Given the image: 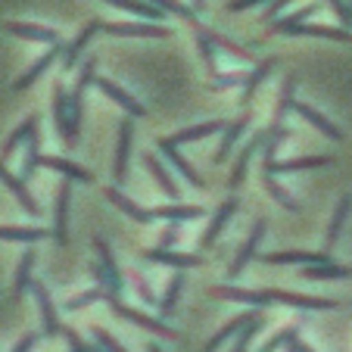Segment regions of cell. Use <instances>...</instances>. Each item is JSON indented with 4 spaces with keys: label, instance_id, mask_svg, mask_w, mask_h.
Segmentation results:
<instances>
[{
    "label": "cell",
    "instance_id": "8d00e7d4",
    "mask_svg": "<svg viewBox=\"0 0 352 352\" xmlns=\"http://www.w3.org/2000/svg\"><path fill=\"white\" fill-rule=\"evenodd\" d=\"M109 299V287L107 284H97V287H91V290H85V293H78V296H72L66 302V309L69 312H78V309H85V306H91V302H107Z\"/></svg>",
    "mask_w": 352,
    "mask_h": 352
},
{
    "label": "cell",
    "instance_id": "ba28073f",
    "mask_svg": "<svg viewBox=\"0 0 352 352\" xmlns=\"http://www.w3.org/2000/svg\"><path fill=\"white\" fill-rule=\"evenodd\" d=\"M103 32L122 38H168L166 25H150V22H103Z\"/></svg>",
    "mask_w": 352,
    "mask_h": 352
},
{
    "label": "cell",
    "instance_id": "9c48e42d",
    "mask_svg": "<svg viewBox=\"0 0 352 352\" xmlns=\"http://www.w3.org/2000/svg\"><path fill=\"white\" fill-rule=\"evenodd\" d=\"M331 156H299V160H287V162H278V160H262V168L268 175H287V172H302V168H324L331 166Z\"/></svg>",
    "mask_w": 352,
    "mask_h": 352
},
{
    "label": "cell",
    "instance_id": "7402d4cb",
    "mask_svg": "<svg viewBox=\"0 0 352 352\" xmlns=\"http://www.w3.org/2000/svg\"><path fill=\"white\" fill-rule=\"evenodd\" d=\"M293 109H296V116H302V119L309 122L312 128H318L321 134H327L331 140H343V131H340L337 125H333L327 116H321L315 107H309V103H293Z\"/></svg>",
    "mask_w": 352,
    "mask_h": 352
},
{
    "label": "cell",
    "instance_id": "6da1fadb",
    "mask_svg": "<svg viewBox=\"0 0 352 352\" xmlns=\"http://www.w3.org/2000/svg\"><path fill=\"white\" fill-rule=\"evenodd\" d=\"M209 296L215 299H231V302H243V306H293V309H337L333 299H318V296H306V293H290V290H243V287H234V284H215L209 290Z\"/></svg>",
    "mask_w": 352,
    "mask_h": 352
},
{
    "label": "cell",
    "instance_id": "4fadbf2b",
    "mask_svg": "<svg viewBox=\"0 0 352 352\" xmlns=\"http://www.w3.org/2000/svg\"><path fill=\"white\" fill-rule=\"evenodd\" d=\"M69 203H72V184L60 187V197H56V212H54V240L60 246L69 243Z\"/></svg>",
    "mask_w": 352,
    "mask_h": 352
},
{
    "label": "cell",
    "instance_id": "d590c367",
    "mask_svg": "<svg viewBox=\"0 0 352 352\" xmlns=\"http://www.w3.org/2000/svg\"><path fill=\"white\" fill-rule=\"evenodd\" d=\"M290 34H309V38H331V41H340V44H349L352 34L343 32V28H331V25H296Z\"/></svg>",
    "mask_w": 352,
    "mask_h": 352
},
{
    "label": "cell",
    "instance_id": "e575fe53",
    "mask_svg": "<svg viewBox=\"0 0 352 352\" xmlns=\"http://www.w3.org/2000/svg\"><path fill=\"white\" fill-rule=\"evenodd\" d=\"M50 237V231L44 228H10L0 225V240H16V243H38V240Z\"/></svg>",
    "mask_w": 352,
    "mask_h": 352
},
{
    "label": "cell",
    "instance_id": "d4e9b609",
    "mask_svg": "<svg viewBox=\"0 0 352 352\" xmlns=\"http://www.w3.org/2000/svg\"><path fill=\"white\" fill-rule=\"evenodd\" d=\"M41 166H44V168H54V172H63L69 181H81V184H91V181H94V175L87 172V168L75 166V162L63 160V156H41Z\"/></svg>",
    "mask_w": 352,
    "mask_h": 352
},
{
    "label": "cell",
    "instance_id": "db71d44e",
    "mask_svg": "<svg viewBox=\"0 0 352 352\" xmlns=\"http://www.w3.org/2000/svg\"><path fill=\"white\" fill-rule=\"evenodd\" d=\"M34 343H38V333H25V337H22L19 343L13 346V352H32Z\"/></svg>",
    "mask_w": 352,
    "mask_h": 352
},
{
    "label": "cell",
    "instance_id": "f546056e",
    "mask_svg": "<svg viewBox=\"0 0 352 352\" xmlns=\"http://www.w3.org/2000/svg\"><path fill=\"white\" fill-rule=\"evenodd\" d=\"M107 3L116 10L140 16V19H162V16H166V10H160L156 3H150V0H107Z\"/></svg>",
    "mask_w": 352,
    "mask_h": 352
},
{
    "label": "cell",
    "instance_id": "1f68e13d",
    "mask_svg": "<svg viewBox=\"0 0 352 352\" xmlns=\"http://www.w3.org/2000/svg\"><path fill=\"white\" fill-rule=\"evenodd\" d=\"M153 215H156V219L172 221V225H178V221L203 219V206H181V203H172V206H156Z\"/></svg>",
    "mask_w": 352,
    "mask_h": 352
},
{
    "label": "cell",
    "instance_id": "44dd1931",
    "mask_svg": "<svg viewBox=\"0 0 352 352\" xmlns=\"http://www.w3.org/2000/svg\"><path fill=\"white\" fill-rule=\"evenodd\" d=\"M265 140H268V134L265 131H259V134H253L250 138V144L240 150V156H237V166H234V172H231V187L237 190L240 184H243V178H246V166H250V160L256 156V150L259 146H265Z\"/></svg>",
    "mask_w": 352,
    "mask_h": 352
},
{
    "label": "cell",
    "instance_id": "816d5d0a",
    "mask_svg": "<svg viewBox=\"0 0 352 352\" xmlns=\"http://www.w3.org/2000/svg\"><path fill=\"white\" fill-rule=\"evenodd\" d=\"M181 240V234H178V228L175 225H168L166 231H162V237H160V246H175Z\"/></svg>",
    "mask_w": 352,
    "mask_h": 352
},
{
    "label": "cell",
    "instance_id": "d6986e66",
    "mask_svg": "<svg viewBox=\"0 0 352 352\" xmlns=\"http://www.w3.org/2000/svg\"><path fill=\"white\" fill-rule=\"evenodd\" d=\"M100 28H103V22H100V19H91L85 28H81L78 38H75L72 44L66 47V50H63V69H66V72H72V69H75V63H78V56H81V50H85V44L100 32Z\"/></svg>",
    "mask_w": 352,
    "mask_h": 352
},
{
    "label": "cell",
    "instance_id": "e0dca14e",
    "mask_svg": "<svg viewBox=\"0 0 352 352\" xmlns=\"http://www.w3.org/2000/svg\"><path fill=\"white\" fill-rule=\"evenodd\" d=\"M262 262L268 265H318V262H331L324 253H306V250H290V253H265Z\"/></svg>",
    "mask_w": 352,
    "mask_h": 352
},
{
    "label": "cell",
    "instance_id": "2e32d148",
    "mask_svg": "<svg viewBox=\"0 0 352 352\" xmlns=\"http://www.w3.org/2000/svg\"><path fill=\"white\" fill-rule=\"evenodd\" d=\"M160 150L168 156V162H172V166L178 168L181 175H184V181H187V184H190V187H203V178H199V175H197V168H193L190 162H187L184 156H181L178 144H175L172 138H160Z\"/></svg>",
    "mask_w": 352,
    "mask_h": 352
},
{
    "label": "cell",
    "instance_id": "83f0119b",
    "mask_svg": "<svg viewBox=\"0 0 352 352\" xmlns=\"http://www.w3.org/2000/svg\"><path fill=\"white\" fill-rule=\"evenodd\" d=\"M32 272H34V250H25L19 259V268H16V280H13V299H22L25 290H32Z\"/></svg>",
    "mask_w": 352,
    "mask_h": 352
},
{
    "label": "cell",
    "instance_id": "11a10c76",
    "mask_svg": "<svg viewBox=\"0 0 352 352\" xmlns=\"http://www.w3.org/2000/svg\"><path fill=\"white\" fill-rule=\"evenodd\" d=\"M287 3H293V0H268V10H265V19L274 22V13H280V10L287 7Z\"/></svg>",
    "mask_w": 352,
    "mask_h": 352
},
{
    "label": "cell",
    "instance_id": "7c38bea8",
    "mask_svg": "<svg viewBox=\"0 0 352 352\" xmlns=\"http://www.w3.org/2000/svg\"><path fill=\"white\" fill-rule=\"evenodd\" d=\"M237 206H240V199H237V197H228L225 203H221L219 212H215V215H212V221H209V228H206V234H203V240H199V246H215V240H219V234L228 228V221L234 219Z\"/></svg>",
    "mask_w": 352,
    "mask_h": 352
},
{
    "label": "cell",
    "instance_id": "f6af8a7d",
    "mask_svg": "<svg viewBox=\"0 0 352 352\" xmlns=\"http://www.w3.org/2000/svg\"><path fill=\"white\" fill-rule=\"evenodd\" d=\"M296 337V327H280L278 333H272V337H268V343L265 346H259V349L256 352H280V349H287V343H290V340Z\"/></svg>",
    "mask_w": 352,
    "mask_h": 352
},
{
    "label": "cell",
    "instance_id": "8992f818",
    "mask_svg": "<svg viewBox=\"0 0 352 352\" xmlns=\"http://www.w3.org/2000/svg\"><path fill=\"white\" fill-rule=\"evenodd\" d=\"M144 259L150 262H160V265H168V268H199L203 265V256L197 253H178L172 246H156V250H144Z\"/></svg>",
    "mask_w": 352,
    "mask_h": 352
},
{
    "label": "cell",
    "instance_id": "f1b7e54d",
    "mask_svg": "<svg viewBox=\"0 0 352 352\" xmlns=\"http://www.w3.org/2000/svg\"><path fill=\"white\" fill-rule=\"evenodd\" d=\"M144 166H146V172H150V175H153V178H156V184H160L162 190H166V197H172V199H178V197H181L178 184H175V181H172V175H168V168L162 166V162L156 160L153 153H146V156H144Z\"/></svg>",
    "mask_w": 352,
    "mask_h": 352
},
{
    "label": "cell",
    "instance_id": "30bf717a",
    "mask_svg": "<svg viewBox=\"0 0 352 352\" xmlns=\"http://www.w3.org/2000/svg\"><path fill=\"white\" fill-rule=\"evenodd\" d=\"M94 250H97L100 265H103V272H107V287H109V293H113V296H119L122 287H125V280H122V272H119V265H116V259H113V250H109V243L100 237V234L94 237Z\"/></svg>",
    "mask_w": 352,
    "mask_h": 352
},
{
    "label": "cell",
    "instance_id": "836d02e7",
    "mask_svg": "<svg viewBox=\"0 0 352 352\" xmlns=\"http://www.w3.org/2000/svg\"><path fill=\"white\" fill-rule=\"evenodd\" d=\"M54 125L63 138V134H66V125H69V94H66V87H63V81L54 85Z\"/></svg>",
    "mask_w": 352,
    "mask_h": 352
},
{
    "label": "cell",
    "instance_id": "bcb514c9",
    "mask_svg": "<svg viewBox=\"0 0 352 352\" xmlns=\"http://www.w3.org/2000/svg\"><path fill=\"white\" fill-rule=\"evenodd\" d=\"M209 38H212V44L219 47V50H228L231 56H237V60H253V54L250 50H243L240 44H234V41H228V38H221V34H212V32H206Z\"/></svg>",
    "mask_w": 352,
    "mask_h": 352
},
{
    "label": "cell",
    "instance_id": "8fae6325",
    "mask_svg": "<svg viewBox=\"0 0 352 352\" xmlns=\"http://www.w3.org/2000/svg\"><path fill=\"white\" fill-rule=\"evenodd\" d=\"M259 309L262 306H253V309H246V312H240V315H234L231 321H228L225 327H221L219 333H215L212 340H209L206 346H203V352H215V349H221V346H225V340H231V337H237L240 331H243L246 324H250V321L256 318V315H259Z\"/></svg>",
    "mask_w": 352,
    "mask_h": 352
},
{
    "label": "cell",
    "instance_id": "cb8c5ba5",
    "mask_svg": "<svg viewBox=\"0 0 352 352\" xmlns=\"http://www.w3.org/2000/svg\"><path fill=\"white\" fill-rule=\"evenodd\" d=\"M299 274L309 280H346V278H352V268L337 265V262H318V265H306Z\"/></svg>",
    "mask_w": 352,
    "mask_h": 352
},
{
    "label": "cell",
    "instance_id": "6125c7cd",
    "mask_svg": "<svg viewBox=\"0 0 352 352\" xmlns=\"http://www.w3.org/2000/svg\"><path fill=\"white\" fill-rule=\"evenodd\" d=\"M306 352H312V349H306Z\"/></svg>",
    "mask_w": 352,
    "mask_h": 352
},
{
    "label": "cell",
    "instance_id": "9f6ffc18",
    "mask_svg": "<svg viewBox=\"0 0 352 352\" xmlns=\"http://www.w3.org/2000/svg\"><path fill=\"white\" fill-rule=\"evenodd\" d=\"M306 349H309V346L302 343V340H299V337H293L290 343H287V352H306Z\"/></svg>",
    "mask_w": 352,
    "mask_h": 352
},
{
    "label": "cell",
    "instance_id": "5bb4252c",
    "mask_svg": "<svg viewBox=\"0 0 352 352\" xmlns=\"http://www.w3.org/2000/svg\"><path fill=\"white\" fill-rule=\"evenodd\" d=\"M97 87H100V91H103V94H107V97L113 100V103H119V107L125 109L128 116H134V119H140V116L146 113V109H144V103H138V100H134L131 94L125 91V87H119V85H116V81H109V78H97Z\"/></svg>",
    "mask_w": 352,
    "mask_h": 352
},
{
    "label": "cell",
    "instance_id": "d6a6232c",
    "mask_svg": "<svg viewBox=\"0 0 352 352\" xmlns=\"http://www.w3.org/2000/svg\"><path fill=\"white\" fill-rule=\"evenodd\" d=\"M34 131H38V116H28V119L22 122V125L16 128V131L7 138V144H3V150H0V160H10V156L16 153V146H19L22 140H28V138H32Z\"/></svg>",
    "mask_w": 352,
    "mask_h": 352
},
{
    "label": "cell",
    "instance_id": "5b68a950",
    "mask_svg": "<svg viewBox=\"0 0 352 352\" xmlns=\"http://www.w3.org/2000/svg\"><path fill=\"white\" fill-rule=\"evenodd\" d=\"M262 234H265V219H256V225H253V231H250V237L243 240L240 253L234 256L231 268H228V278H231V280L243 274V268L250 265V259H256V250H259V243H262Z\"/></svg>",
    "mask_w": 352,
    "mask_h": 352
},
{
    "label": "cell",
    "instance_id": "4dcf8cb0",
    "mask_svg": "<svg viewBox=\"0 0 352 352\" xmlns=\"http://www.w3.org/2000/svg\"><path fill=\"white\" fill-rule=\"evenodd\" d=\"M225 131V119H212V122H203V125H193L184 128V131L175 134V144H193V140H203V138H212V134Z\"/></svg>",
    "mask_w": 352,
    "mask_h": 352
},
{
    "label": "cell",
    "instance_id": "91938a15",
    "mask_svg": "<svg viewBox=\"0 0 352 352\" xmlns=\"http://www.w3.org/2000/svg\"><path fill=\"white\" fill-rule=\"evenodd\" d=\"M146 352H162V349H160L156 343H150V346H146Z\"/></svg>",
    "mask_w": 352,
    "mask_h": 352
},
{
    "label": "cell",
    "instance_id": "ffe728a7",
    "mask_svg": "<svg viewBox=\"0 0 352 352\" xmlns=\"http://www.w3.org/2000/svg\"><path fill=\"white\" fill-rule=\"evenodd\" d=\"M250 122H253V113H240V119H234L231 125L225 128V138H221V144H219V150H215V162H225L228 156H231V150H234V144L240 140V134L250 128Z\"/></svg>",
    "mask_w": 352,
    "mask_h": 352
},
{
    "label": "cell",
    "instance_id": "277c9868",
    "mask_svg": "<svg viewBox=\"0 0 352 352\" xmlns=\"http://www.w3.org/2000/svg\"><path fill=\"white\" fill-rule=\"evenodd\" d=\"M32 293H34V299H38L44 333H47V337H63V324H60V315H56V306H54V296H50V290H47L41 280H34Z\"/></svg>",
    "mask_w": 352,
    "mask_h": 352
},
{
    "label": "cell",
    "instance_id": "52a82bcc",
    "mask_svg": "<svg viewBox=\"0 0 352 352\" xmlns=\"http://www.w3.org/2000/svg\"><path fill=\"white\" fill-rule=\"evenodd\" d=\"M134 116H128V119H122L119 125V146H116V168H113V178L116 184H122V181L128 178V160H131V140H134Z\"/></svg>",
    "mask_w": 352,
    "mask_h": 352
},
{
    "label": "cell",
    "instance_id": "603a6c76",
    "mask_svg": "<svg viewBox=\"0 0 352 352\" xmlns=\"http://www.w3.org/2000/svg\"><path fill=\"white\" fill-rule=\"evenodd\" d=\"M7 32L16 34V38H25V41H44V44H56L60 34L54 28L47 25H34V22H7Z\"/></svg>",
    "mask_w": 352,
    "mask_h": 352
},
{
    "label": "cell",
    "instance_id": "74e56055",
    "mask_svg": "<svg viewBox=\"0 0 352 352\" xmlns=\"http://www.w3.org/2000/svg\"><path fill=\"white\" fill-rule=\"evenodd\" d=\"M293 91H296V78H293V75H287V78H284V87H280V97H278V107H274L272 128L284 125L287 109H293Z\"/></svg>",
    "mask_w": 352,
    "mask_h": 352
},
{
    "label": "cell",
    "instance_id": "f5cc1de1",
    "mask_svg": "<svg viewBox=\"0 0 352 352\" xmlns=\"http://www.w3.org/2000/svg\"><path fill=\"white\" fill-rule=\"evenodd\" d=\"M259 3H268V0H231V3H228V10H231V13H240V10L259 7Z\"/></svg>",
    "mask_w": 352,
    "mask_h": 352
},
{
    "label": "cell",
    "instance_id": "3957f363",
    "mask_svg": "<svg viewBox=\"0 0 352 352\" xmlns=\"http://www.w3.org/2000/svg\"><path fill=\"white\" fill-rule=\"evenodd\" d=\"M0 184H3L10 193H13L16 203H19V206L25 209L28 215H41V206L34 203L32 190L25 187V178H22V175H13V172H10V168H7V160H0Z\"/></svg>",
    "mask_w": 352,
    "mask_h": 352
},
{
    "label": "cell",
    "instance_id": "681fc988",
    "mask_svg": "<svg viewBox=\"0 0 352 352\" xmlns=\"http://www.w3.org/2000/svg\"><path fill=\"white\" fill-rule=\"evenodd\" d=\"M327 3L333 7V13L340 16L343 25H352V7H346V0H327Z\"/></svg>",
    "mask_w": 352,
    "mask_h": 352
},
{
    "label": "cell",
    "instance_id": "ac0fdd59",
    "mask_svg": "<svg viewBox=\"0 0 352 352\" xmlns=\"http://www.w3.org/2000/svg\"><path fill=\"white\" fill-rule=\"evenodd\" d=\"M60 54H63V44H60V41H56V44H50V50H47V54L41 56V60L34 63V66L28 69L25 75H22V78H16V85H13V87H16V91H25V87H32L34 81H38L41 75L47 72V69H50L56 60H60Z\"/></svg>",
    "mask_w": 352,
    "mask_h": 352
},
{
    "label": "cell",
    "instance_id": "6f0895ef",
    "mask_svg": "<svg viewBox=\"0 0 352 352\" xmlns=\"http://www.w3.org/2000/svg\"><path fill=\"white\" fill-rule=\"evenodd\" d=\"M190 3H193V10H203V7H206V0H190Z\"/></svg>",
    "mask_w": 352,
    "mask_h": 352
},
{
    "label": "cell",
    "instance_id": "f35d334b",
    "mask_svg": "<svg viewBox=\"0 0 352 352\" xmlns=\"http://www.w3.org/2000/svg\"><path fill=\"white\" fill-rule=\"evenodd\" d=\"M318 13V3H309V7H302V10H296V13H290L287 19H278L272 25V32H278V34H290L296 25H302V22L309 19V16H315Z\"/></svg>",
    "mask_w": 352,
    "mask_h": 352
},
{
    "label": "cell",
    "instance_id": "f907efd6",
    "mask_svg": "<svg viewBox=\"0 0 352 352\" xmlns=\"http://www.w3.org/2000/svg\"><path fill=\"white\" fill-rule=\"evenodd\" d=\"M134 284H138V290H140V299H144V302H150V306H153V302H156V293L150 290V287H146V280L140 278V274H134Z\"/></svg>",
    "mask_w": 352,
    "mask_h": 352
},
{
    "label": "cell",
    "instance_id": "7bdbcfd3",
    "mask_svg": "<svg viewBox=\"0 0 352 352\" xmlns=\"http://www.w3.org/2000/svg\"><path fill=\"white\" fill-rule=\"evenodd\" d=\"M265 190L272 193V199H278L284 209H290V212H299V203L290 197V190H287V187H280L278 181H274V175H268V172H265Z\"/></svg>",
    "mask_w": 352,
    "mask_h": 352
},
{
    "label": "cell",
    "instance_id": "60d3db41",
    "mask_svg": "<svg viewBox=\"0 0 352 352\" xmlns=\"http://www.w3.org/2000/svg\"><path fill=\"white\" fill-rule=\"evenodd\" d=\"M197 47H199V56H203V63H206V72L212 75V78H219V63H215V44L212 38H209L203 28L197 25Z\"/></svg>",
    "mask_w": 352,
    "mask_h": 352
},
{
    "label": "cell",
    "instance_id": "4316f807",
    "mask_svg": "<svg viewBox=\"0 0 352 352\" xmlns=\"http://www.w3.org/2000/svg\"><path fill=\"white\" fill-rule=\"evenodd\" d=\"M349 209H352V193H343V197H340V203H337V209H333V215H331V228H327L324 250H331V246L340 240V231H343L346 219H349Z\"/></svg>",
    "mask_w": 352,
    "mask_h": 352
},
{
    "label": "cell",
    "instance_id": "484cf974",
    "mask_svg": "<svg viewBox=\"0 0 352 352\" xmlns=\"http://www.w3.org/2000/svg\"><path fill=\"white\" fill-rule=\"evenodd\" d=\"M274 66H278V60H262L259 66L253 69V72L246 75V81H243V94H240V107H243V109L250 107V100L256 97V91H259V85L268 78V72H272Z\"/></svg>",
    "mask_w": 352,
    "mask_h": 352
},
{
    "label": "cell",
    "instance_id": "7dc6e473",
    "mask_svg": "<svg viewBox=\"0 0 352 352\" xmlns=\"http://www.w3.org/2000/svg\"><path fill=\"white\" fill-rule=\"evenodd\" d=\"M91 333H94V340H97V343H100V349H103V352H128L125 346H122L119 340H116L109 331H103V327H94Z\"/></svg>",
    "mask_w": 352,
    "mask_h": 352
},
{
    "label": "cell",
    "instance_id": "680465c9",
    "mask_svg": "<svg viewBox=\"0 0 352 352\" xmlns=\"http://www.w3.org/2000/svg\"><path fill=\"white\" fill-rule=\"evenodd\" d=\"M72 352H94V349H91V346H75Z\"/></svg>",
    "mask_w": 352,
    "mask_h": 352
},
{
    "label": "cell",
    "instance_id": "c3c4849f",
    "mask_svg": "<svg viewBox=\"0 0 352 352\" xmlns=\"http://www.w3.org/2000/svg\"><path fill=\"white\" fill-rule=\"evenodd\" d=\"M150 3H156V7L166 10V13H175V16H181V19L193 22V7H184L181 0H150Z\"/></svg>",
    "mask_w": 352,
    "mask_h": 352
},
{
    "label": "cell",
    "instance_id": "ab89813d",
    "mask_svg": "<svg viewBox=\"0 0 352 352\" xmlns=\"http://www.w3.org/2000/svg\"><path fill=\"white\" fill-rule=\"evenodd\" d=\"M262 327H265V312L259 309V315H256V318L237 333V343H234V349H231V352H250V346H253L256 333H259Z\"/></svg>",
    "mask_w": 352,
    "mask_h": 352
},
{
    "label": "cell",
    "instance_id": "9a60e30c",
    "mask_svg": "<svg viewBox=\"0 0 352 352\" xmlns=\"http://www.w3.org/2000/svg\"><path fill=\"white\" fill-rule=\"evenodd\" d=\"M107 199H109V203H113L116 209H122V212H125L128 219H134V221H138V225H150V221L156 219V215H153V209H144V206H138V203H134V199H128L125 193L119 190V187H107Z\"/></svg>",
    "mask_w": 352,
    "mask_h": 352
},
{
    "label": "cell",
    "instance_id": "7a4b0ae2",
    "mask_svg": "<svg viewBox=\"0 0 352 352\" xmlns=\"http://www.w3.org/2000/svg\"><path fill=\"white\" fill-rule=\"evenodd\" d=\"M109 309H113V315H119V318H125V321H131V324H138V327H144V331H153V333H160V337H166V340H175V331L168 324H162L160 318H150L146 312H138V309H131V306H125L119 296H113L109 293Z\"/></svg>",
    "mask_w": 352,
    "mask_h": 352
},
{
    "label": "cell",
    "instance_id": "ee69618b",
    "mask_svg": "<svg viewBox=\"0 0 352 352\" xmlns=\"http://www.w3.org/2000/svg\"><path fill=\"white\" fill-rule=\"evenodd\" d=\"M181 290H184V272H175V278L168 280V287H166V299L160 302V309L162 312H172V306L178 302V296H181Z\"/></svg>",
    "mask_w": 352,
    "mask_h": 352
},
{
    "label": "cell",
    "instance_id": "94428289",
    "mask_svg": "<svg viewBox=\"0 0 352 352\" xmlns=\"http://www.w3.org/2000/svg\"><path fill=\"white\" fill-rule=\"evenodd\" d=\"M94 352H103V349H100V346H97V349H94Z\"/></svg>",
    "mask_w": 352,
    "mask_h": 352
},
{
    "label": "cell",
    "instance_id": "b9f144b4",
    "mask_svg": "<svg viewBox=\"0 0 352 352\" xmlns=\"http://www.w3.org/2000/svg\"><path fill=\"white\" fill-rule=\"evenodd\" d=\"M41 168V140H38V131L28 138V150H25V160H22V178H34V172Z\"/></svg>",
    "mask_w": 352,
    "mask_h": 352
}]
</instances>
